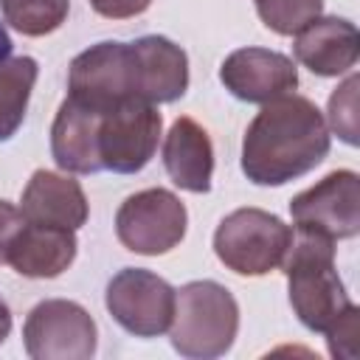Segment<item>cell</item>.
I'll list each match as a JSON object with an SVG mask.
<instances>
[{"label": "cell", "mask_w": 360, "mask_h": 360, "mask_svg": "<svg viewBox=\"0 0 360 360\" xmlns=\"http://www.w3.org/2000/svg\"><path fill=\"white\" fill-rule=\"evenodd\" d=\"M329 155V127L307 96H281L253 115L242 138V172L256 186H284Z\"/></svg>", "instance_id": "cell-1"}, {"label": "cell", "mask_w": 360, "mask_h": 360, "mask_svg": "<svg viewBox=\"0 0 360 360\" xmlns=\"http://www.w3.org/2000/svg\"><path fill=\"white\" fill-rule=\"evenodd\" d=\"M281 270L287 276L290 307L309 332L326 335L354 307L338 276L332 239L292 228V242L284 253Z\"/></svg>", "instance_id": "cell-2"}, {"label": "cell", "mask_w": 360, "mask_h": 360, "mask_svg": "<svg viewBox=\"0 0 360 360\" xmlns=\"http://www.w3.org/2000/svg\"><path fill=\"white\" fill-rule=\"evenodd\" d=\"M239 332V304L228 287L211 278L188 281L174 290L169 326L172 349L188 360H214L231 352Z\"/></svg>", "instance_id": "cell-3"}, {"label": "cell", "mask_w": 360, "mask_h": 360, "mask_svg": "<svg viewBox=\"0 0 360 360\" xmlns=\"http://www.w3.org/2000/svg\"><path fill=\"white\" fill-rule=\"evenodd\" d=\"M292 228L264 208H236L214 231L217 259L236 276H267L281 267Z\"/></svg>", "instance_id": "cell-4"}, {"label": "cell", "mask_w": 360, "mask_h": 360, "mask_svg": "<svg viewBox=\"0 0 360 360\" xmlns=\"http://www.w3.org/2000/svg\"><path fill=\"white\" fill-rule=\"evenodd\" d=\"M68 96L98 112L141 98V62L132 42L104 39L82 51L68 70Z\"/></svg>", "instance_id": "cell-5"}, {"label": "cell", "mask_w": 360, "mask_h": 360, "mask_svg": "<svg viewBox=\"0 0 360 360\" xmlns=\"http://www.w3.org/2000/svg\"><path fill=\"white\" fill-rule=\"evenodd\" d=\"M188 228L183 200L169 188H143L129 194L115 211L118 242L141 256H163L174 250Z\"/></svg>", "instance_id": "cell-6"}, {"label": "cell", "mask_w": 360, "mask_h": 360, "mask_svg": "<svg viewBox=\"0 0 360 360\" xmlns=\"http://www.w3.org/2000/svg\"><path fill=\"white\" fill-rule=\"evenodd\" d=\"M22 346L31 360H90L98 346V329L82 304L45 298L22 323Z\"/></svg>", "instance_id": "cell-7"}, {"label": "cell", "mask_w": 360, "mask_h": 360, "mask_svg": "<svg viewBox=\"0 0 360 360\" xmlns=\"http://www.w3.org/2000/svg\"><path fill=\"white\" fill-rule=\"evenodd\" d=\"M163 115L158 104L143 98H127L98 118V160L101 169L115 174L141 172L158 152Z\"/></svg>", "instance_id": "cell-8"}, {"label": "cell", "mask_w": 360, "mask_h": 360, "mask_svg": "<svg viewBox=\"0 0 360 360\" xmlns=\"http://www.w3.org/2000/svg\"><path fill=\"white\" fill-rule=\"evenodd\" d=\"M104 304L124 332L135 338H158L172 326L174 287L152 270L124 267L107 281Z\"/></svg>", "instance_id": "cell-9"}, {"label": "cell", "mask_w": 360, "mask_h": 360, "mask_svg": "<svg viewBox=\"0 0 360 360\" xmlns=\"http://www.w3.org/2000/svg\"><path fill=\"white\" fill-rule=\"evenodd\" d=\"M295 228L321 233L332 242L352 239L360 231V177L352 169H335L312 188L290 200Z\"/></svg>", "instance_id": "cell-10"}, {"label": "cell", "mask_w": 360, "mask_h": 360, "mask_svg": "<svg viewBox=\"0 0 360 360\" xmlns=\"http://www.w3.org/2000/svg\"><path fill=\"white\" fill-rule=\"evenodd\" d=\"M219 82L225 90L248 104H267L290 96L298 87V70L290 56L270 48H236L219 65Z\"/></svg>", "instance_id": "cell-11"}, {"label": "cell", "mask_w": 360, "mask_h": 360, "mask_svg": "<svg viewBox=\"0 0 360 360\" xmlns=\"http://www.w3.org/2000/svg\"><path fill=\"white\" fill-rule=\"evenodd\" d=\"M20 211L25 222L68 231H79L90 217V205L79 180L51 169H37L31 174L20 197Z\"/></svg>", "instance_id": "cell-12"}, {"label": "cell", "mask_w": 360, "mask_h": 360, "mask_svg": "<svg viewBox=\"0 0 360 360\" xmlns=\"http://www.w3.org/2000/svg\"><path fill=\"white\" fill-rule=\"evenodd\" d=\"M295 59L315 76H343L357 65L360 34L343 17H315L295 34Z\"/></svg>", "instance_id": "cell-13"}, {"label": "cell", "mask_w": 360, "mask_h": 360, "mask_svg": "<svg viewBox=\"0 0 360 360\" xmlns=\"http://www.w3.org/2000/svg\"><path fill=\"white\" fill-rule=\"evenodd\" d=\"M98 118L101 112L65 98L56 110L51 127V155L62 172L70 174H96L101 172L98 160Z\"/></svg>", "instance_id": "cell-14"}, {"label": "cell", "mask_w": 360, "mask_h": 360, "mask_svg": "<svg viewBox=\"0 0 360 360\" xmlns=\"http://www.w3.org/2000/svg\"><path fill=\"white\" fill-rule=\"evenodd\" d=\"M163 169L172 183L191 194L211 191L214 177V143L202 124L180 115L163 138Z\"/></svg>", "instance_id": "cell-15"}, {"label": "cell", "mask_w": 360, "mask_h": 360, "mask_svg": "<svg viewBox=\"0 0 360 360\" xmlns=\"http://www.w3.org/2000/svg\"><path fill=\"white\" fill-rule=\"evenodd\" d=\"M76 231L25 222L8 245L6 264L25 278H56L76 259Z\"/></svg>", "instance_id": "cell-16"}, {"label": "cell", "mask_w": 360, "mask_h": 360, "mask_svg": "<svg viewBox=\"0 0 360 360\" xmlns=\"http://www.w3.org/2000/svg\"><path fill=\"white\" fill-rule=\"evenodd\" d=\"M141 62V98L149 104H169L188 90V56L169 37L149 34L132 42Z\"/></svg>", "instance_id": "cell-17"}, {"label": "cell", "mask_w": 360, "mask_h": 360, "mask_svg": "<svg viewBox=\"0 0 360 360\" xmlns=\"http://www.w3.org/2000/svg\"><path fill=\"white\" fill-rule=\"evenodd\" d=\"M37 76V59L0 53V143L20 129Z\"/></svg>", "instance_id": "cell-18"}, {"label": "cell", "mask_w": 360, "mask_h": 360, "mask_svg": "<svg viewBox=\"0 0 360 360\" xmlns=\"http://www.w3.org/2000/svg\"><path fill=\"white\" fill-rule=\"evenodd\" d=\"M70 0H0L3 20L22 37H45L62 28Z\"/></svg>", "instance_id": "cell-19"}, {"label": "cell", "mask_w": 360, "mask_h": 360, "mask_svg": "<svg viewBox=\"0 0 360 360\" xmlns=\"http://www.w3.org/2000/svg\"><path fill=\"white\" fill-rule=\"evenodd\" d=\"M323 0H256L259 20L278 37H295L315 17H321Z\"/></svg>", "instance_id": "cell-20"}, {"label": "cell", "mask_w": 360, "mask_h": 360, "mask_svg": "<svg viewBox=\"0 0 360 360\" xmlns=\"http://www.w3.org/2000/svg\"><path fill=\"white\" fill-rule=\"evenodd\" d=\"M357 73H349L346 82L329 96V124L332 132L349 146H357Z\"/></svg>", "instance_id": "cell-21"}, {"label": "cell", "mask_w": 360, "mask_h": 360, "mask_svg": "<svg viewBox=\"0 0 360 360\" xmlns=\"http://www.w3.org/2000/svg\"><path fill=\"white\" fill-rule=\"evenodd\" d=\"M357 315L360 309L352 307L329 332H326V343H329V354L332 357H357Z\"/></svg>", "instance_id": "cell-22"}, {"label": "cell", "mask_w": 360, "mask_h": 360, "mask_svg": "<svg viewBox=\"0 0 360 360\" xmlns=\"http://www.w3.org/2000/svg\"><path fill=\"white\" fill-rule=\"evenodd\" d=\"M22 225H25L22 211H20L14 202H8V200L0 197V264H6L8 245H11V239L17 236V231H20Z\"/></svg>", "instance_id": "cell-23"}, {"label": "cell", "mask_w": 360, "mask_h": 360, "mask_svg": "<svg viewBox=\"0 0 360 360\" xmlns=\"http://www.w3.org/2000/svg\"><path fill=\"white\" fill-rule=\"evenodd\" d=\"M90 8L107 20H129V17H138L143 14L152 0H87Z\"/></svg>", "instance_id": "cell-24"}, {"label": "cell", "mask_w": 360, "mask_h": 360, "mask_svg": "<svg viewBox=\"0 0 360 360\" xmlns=\"http://www.w3.org/2000/svg\"><path fill=\"white\" fill-rule=\"evenodd\" d=\"M8 332H11V309H8V304L0 298V343L8 338Z\"/></svg>", "instance_id": "cell-25"}, {"label": "cell", "mask_w": 360, "mask_h": 360, "mask_svg": "<svg viewBox=\"0 0 360 360\" xmlns=\"http://www.w3.org/2000/svg\"><path fill=\"white\" fill-rule=\"evenodd\" d=\"M11 51V39H8V34L0 28V53H8Z\"/></svg>", "instance_id": "cell-26"}]
</instances>
